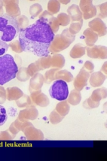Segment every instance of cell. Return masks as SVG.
<instances>
[{
    "mask_svg": "<svg viewBox=\"0 0 107 161\" xmlns=\"http://www.w3.org/2000/svg\"><path fill=\"white\" fill-rule=\"evenodd\" d=\"M49 92L51 97L59 101L65 100L69 94L67 85L64 80H56L50 87Z\"/></svg>",
    "mask_w": 107,
    "mask_h": 161,
    "instance_id": "277c9868",
    "label": "cell"
},
{
    "mask_svg": "<svg viewBox=\"0 0 107 161\" xmlns=\"http://www.w3.org/2000/svg\"><path fill=\"white\" fill-rule=\"evenodd\" d=\"M83 22L82 18L79 21H72L69 29V32L74 35L78 32L82 26Z\"/></svg>",
    "mask_w": 107,
    "mask_h": 161,
    "instance_id": "44dd1931",
    "label": "cell"
},
{
    "mask_svg": "<svg viewBox=\"0 0 107 161\" xmlns=\"http://www.w3.org/2000/svg\"><path fill=\"white\" fill-rule=\"evenodd\" d=\"M70 44L61 34H57L51 42L48 49L50 52H58L67 48Z\"/></svg>",
    "mask_w": 107,
    "mask_h": 161,
    "instance_id": "8992f818",
    "label": "cell"
},
{
    "mask_svg": "<svg viewBox=\"0 0 107 161\" xmlns=\"http://www.w3.org/2000/svg\"><path fill=\"white\" fill-rule=\"evenodd\" d=\"M90 76L89 72L83 67L74 79L73 85L75 89L79 91L87 85V80Z\"/></svg>",
    "mask_w": 107,
    "mask_h": 161,
    "instance_id": "ba28073f",
    "label": "cell"
},
{
    "mask_svg": "<svg viewBox=\"0 0 107 161\" xmlns=\"http://www.w3.org/2000/svg\"><path fill=\"white\" fill-rule=\"evenodd\" d=\"M60 7V4L58 0H49L48 3V11L53 14L59 11Z\"/></svg>",
    "mask_w": 107,
    "mask_h": 161,
    "instance_id": "7402d4cb",
    "label": "cell"
},
{
    "mask_svg": "<svg viewBox=\"0 0 107 161\" xmlns=\"http://www.w3.org/2000/svg\"><path fill=\"white\" fill-rule=\"evenodd\" d=\"M83 67L90 74L94 72V65L93 63L90 61H86Z\"/></svg>",
    "mask_w": 107,
    "mask_h": 161,
    "instance_id": "f546056e",
    "label": "cell"
},
{
    "mask_svg": "<svg viewBox=\"0 0 107 161\" xmlns=\"http://www.w3.org/2000/svg\"><path fill=\"white\" fill-rule=\"evenodd\" d=\"M59 2L63 4H67V3H69L70 0H58Z\"/></svg>",
    "mask_w": 107,
    "mask_h": 161,
    "instance_id": "836d02e7",
    "label": "cell"
},
{
    "mask_svg": "<svg viewBox=\"0 0 107 161\" xmlns=\"http://www.w3.org/2000/svg\"><path fill=\"white\" fill-rule=\"evenodd\" d=\"M17 0H3V5L5 7L6 13L10 16L16 18L17 16L15 11H20L18 7V1L15 3Z\"/></svg>",
    "mask_w": 107,
    "mask_h": 161,
    "instance_id": "8fae6325",
    "label": "cell"
},
{
    "mask_svg": "<svg viewBox=\"0 0 107 161\" xmlns=\"http://www.w3.org/2000/svg\"><path fill=\"white\" fill-rule=\"evenodd\" d=\"M18 71L13 57L9 54L0 57V85H3L16 77Z\"/></svg>",
    "mask_w": 107,
    "mask_h": 161,
    "instance_id": "3957f363",
    "label": "cell"
},
{
    "mask_svg": "<svg viewBox=\"0 0 107 161\" xmlns=\"http://www.w3.org/2000/svg\"><path fill=\"white\" fill-rule=\"evenodd\" d=\"M8 118L5 107L0 105V126L4 124Z\"/></svg>",
    "mask_w": 107,
    "mask_h": 161,
    "instance_id": "83f0119b",
    "label": "cell"
},
{
    "mask_svg": "<svg viewBox=\"0 0 107 161\" xmlns=\"http://www.w3.org/2000/svg\"><path fill=\"white\" fill-rule=\"evenodd\" d=\"M48 24L54 34L58 32L59 24L56 18L52 17L49 20Z\"/></svg>",
    "mask_w": 107,
    "mask_h": 161,
    "instance_id": "484cf974",
    "label": "cell"
},
{
    "mask_svg": "<svg viewBox=\"0 0 107 161\" xmlns=\"http://www.w3.org/2000/svg\"><path fill=\"white\" fill-rule=\"evenodd\" d=\"M79 7L82 12V16L84 19H87L96 16V9L95 5L93 4L92 0H81Z\"/></svg>",
    "mask_w": 107,
    "mask_h": 161,
    "instance_id": "5b68a950",
    "label": "cell"
},
{
    "mask_svg": "<svg viewBox=\"0 0 107 161\" xmlns=\"http://www.w3.org/2000/svg\"><path fill=\"white\" fill-rule=\"evenodd\" d=\"M53 14L46 10L43 11L39 16V18L43 19L48 22L49 20L54 16Z\"/></svg>",
    "mask_w": 107,
    "mask_h": 161,
    "instance_id": "f1b7e54d",
    "label": "cell"
},
{
    "mask_svg": "<svg viewBox=\"0 0 107 161\" xmlns=\"http://www.w3.org/2000/svg\"><path fill=\"white\" fill-rule=\"evenodd\" d=\"M107 78V76L100 71L92 73L89 79V83L93 87L100 86Z\"/></svg>",
    "mask_w": 107,
    "mask_h": 161,
    "instance_id": "30bf717a",
    "label": "cell"
},
{
    "mask_svg": "<svg viewBox=\"0 0 107 161\" xmlns=\"http://www.w3.org/2000/svg\"><path fill=\"white\" fill-rule=\"evenodd\" d=\"M61 34L70 44L72 43L75 39V35L71 34L69 32L68 28L64 30Z\"/></svg>",
    "mask_w": 107,
    "mask_h": 161,
    "instance_id": "4316f807",
    "label": "cell"
},
{
    "mask_svg": "<svg viewBox=\"0 0 107 161\" xmlns=\"http://www.w3.org/2000/svg\"><path fill=\"white\" fill-rule=\"evenodd\" d=\"M3 3L2 0H0V17L4 14V11L3 9Z\"/></svg>",
    "mask_w": 107,
    "mask_h": 161,
    "instance_id": "d6a6232c",
    "label": "cell"
},
{
    "mask_svg": "<svg viewBox=\"0 0 107 161\" xmlns=\"http://www.w3.org/2000/svg\"><path fill=\"white\" fill-rule=\"evenodd\" d=\"M81 99L80 91L74 89L70 92L67 100L69 103L74 106L79 104Z\"/></svg>",
    "mask_w": 107,
    "mask_h": 161,
    "instance_id": "2e32d148",
    "label": "cell"
},
{
    "mask_svg": "<svg viewBox=\"0 0 107 161\" xmlns=\"http://www.w3.org/2000/svg\"><path fill=\"white\" fill-rule=\"evenodd\" d=\"M88 26L98 36L105 35L107 33V27L106 24L101 19L96 17L89 21Z\"/></svg>",
    "mask_w": 107,
    "mask_h": 161,
    "instance_id": "9c48e42d",
    "label": "cell"
},
{
    "mask_svg": "<svg viewBox=\"0 0 107 161\" xmlns=\"http://www.w3.org/2000/svg\"><path fill=\"white\" fill-rule=\"evenodd\" d=\"M56 109L62 116L65 117L70 111V105L67 100L59 103L56 105Z\"/></svg>",
    "mask_w": 107,
    "mask_h": 161,
    "instance_id": "e0dca14e",
    "label": "cell"
},
{
    "mask_svg": "<svg viewBox=\"0 0 107 161\" xmlns=\"http://www.w3.org/2000/svg\"><path fill=\"white\" fill-rule=\"evenodd\" d=\"M74 78L71 73L67 70H61L58 71L56 75V79L64 80L69 82L73 80Z\"/></svg>",
    "mask_w": 107,
    "mask_h": 161,
    "instance_id": "d6986e66",
    "label": "cell"
},
{
    "mask_svg": "<svg viewBox=\"0 0 107 161\" xmlns=\"http://www.w3.org/2000/svg\"><path fill=\"white\" fill-rule=\"evenodd\" d=\"M86 46L81 43L75 44L70 51V55L72 58H76L81 57L85 54Z\"/></svg>",
    "mask_w": 107,
    "mask_h": 161,
    "instance_id": "5bb4252c",
    "label": "cell"
},
{
    "mask_svg": "<svg viewBox=\"0 0 107 161\" xmlns=\"http://www.w3.org/2000/svg\"><path fill=\"white\" fill-rule=\"evenodd\" d=\"M100 102H96L93 101L89 97L83 103V106L86 109H91L98 107Z\"/></svg>",
    "mask_w": 107,
    "mask_h": 161,
    "instance_id": "d4e9b609",
    "label": "cell"
},
{
    "mask_svg": "<svg viewBox=\"0 0 107 161\" xmlns=\"http://www.w3.org/2000/svg\"><path fill=\"white\" fill-rule=\"evenodd\" d=\"M95 6L97 10L95 16L101 19L106 18L107 16V2Z\"/></svg>",
    "mask_w": 107,
    "mask_h": 161,
    "instance_id": "ffe728a7",
    "label": "cell"
},
{
    "mask_svg": "<svg viewBox=\"0 0 107 161\" xmlns=\"http://www.w3.org/2000/svg\"><path fill=\"white\" fill-rule=\"evenodd\" d=\"M85 38L84 40L87 46L92 47L98 39V35L90 28H88L83 32Z\"/></svg>",
    "mask_w": 107,
    "mask_h": 161,
    "instance_id": "4fadbf2b",
    "label": "cell"
},
{
    "mask_svg": "<svg viewBox=\"0 0 107 161\" xmlns=\"http://www.w3.org/2000/svg\"><path fill=\"white\" fill-rule=\"evenodd\" d=\"M87 56L93 58L104 59L107 58V47L101 45L86 46Z\"/></svg>",
    "mask_w": 107,
    "mask_h": 161,
    "instance_id": "52a82bcc",
    "label": "cell"
},
{
    "mask_svg": "<svg viewBox=\"0 0 107 161\" xmlns=\"http://www.w3.org/2000/svg\"><path fill=\"white\" fill-rule=\"evenodd\" d=\"M107 89L106 88L103 87L95 90L90 97L92 100L95 102H100L102 99L107 97Z\"/></svg>",
    "mask_w": 107,
    "mask_h": 161,
    "instance_id": "9a60e30c",
    "label": "cell"
},
{
    "mask_svg": "<svg viewBox=\"0 0 107 161\" xmlns=\"http://www.w3.org/2000/svg\"><path fill=\"white\" fill-rule=\"evenodd\" d=\"M56 18L59 25L63 26L68 25L70 23L71 21L69 16L66 13H64L58 14Z\"/></svg>",
    "mask_w": 107,
    "mask_h": 161,
    "instance_id": "cb8c5ba5",
    "label": "cell"
},
{
    "mask_svg": "<svg viewBox=\"0 0 107 161\" xmlns=\"http://www.w3.org/2000/svg\"><path fill=\"white\" fill-rule=\"evenodd\" d=\"M20 29L16 18L4 13L0 17V40L10 41L19 35Z\"/></svg>",
    "mask_w": 107,
    "mask_h": 161,
    "instance_id": "7a4b0ae2",
    "label": "cell"
},
{
    "mask_svg": "<svg viewBox=\"0 0 107 161\" xmlns=\"http://www.w3.org/2000/svg\"><path fill=\"white\" fill-rule=\"evenodd\" d=\"M55 34L47 22L39 18L34 23L21 29L19 40L22 49L39 57H47Z\"/></svg>",
    "mask_w": 107,
    "mask_h": 161,
    "instance_id": "6da1fadb",
    "label": "cell"
},
{
    "mask_svg": "<svg viewBox=\"0 0 107 161\" xmlns=\"http://www.w3.org/2000/svg\"><path fill=\"white\" fill-rule=\"evenodd\" d=\"M9 45L0 40V57L5 54L8 50Z\"/></svg>",
    "mask_w": 107,
    "mask_h": 161,
    "instance_id": "4dcf8cb0",
    "label": "cell"
},
{
    "mask_svg": "<svg viewBox=\"0 0 107 161\" xmlns=\"http://www.w3.org/2000/svg\"><path fill=\"white\" fill-rule=\"evenodd\" d=\"M43 8L41 5L36 3L30 7L29 12L31 18L34 19L38 16L42 11Z\"/></svg>",
    "mask_w": 107,
    "mask_h": 161,
    "instance_id": "603a6c76",
    "label": "cell"
},
{
    "mask_svg": "<svg viewBox=\"0 0 107 161\" xmlns=\"http://www.w3.org/2000/svg\"><path fill=\"white\" fill-rule=\"evenodd\" d=\"M100 71L107 76V61L104 63Z\"/></svg>",
    "mask_w": 107,
    "mask_h": 161,
    "instance_id": "1f68e13d",
    "label": "cell"
},
{
    "mask_svg": "<svg viewBox=\"0 0 107 161\" xmlns=\"http://www.w3.org/2000/svg\"><path fill=\"white\" fill-rule=\"evenodd\" d=\"M51 61L52 66L56 67L60 69L64 66L65 59L62 55L57 54H55L53 56Z\"/></svg>",
    "mask_w": 107,
    "mask_h": 161,
    "instance_id": "ac0fdd59",
    "label": "cell"
},
{
    "mask_svg": "<svg viewBox=\"0 0 107 161\" xmlns=\"http://www.w3.org/2000/svg\"><path fill=\"white\" fill-rule=\"evenodd\" d=\"M67 11L72 21H79L82 18V12L78 5L72 4L68 7Z\"/></svg>",
    "mask_w": 107,
    "mask_h": 161,
    "instance_id": "7c38bea8",
    "label": "cell"
}]
</instances>
